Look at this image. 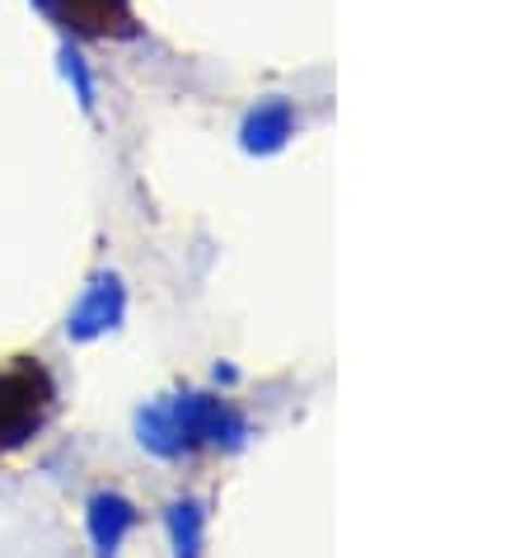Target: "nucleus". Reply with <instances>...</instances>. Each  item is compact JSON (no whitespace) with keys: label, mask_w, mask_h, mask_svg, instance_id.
<instances>
[{"label":"nucleus","mask_w":529,"mask_h":558,"mask_svg":"<svg viewBox=\"0 0 529 558\" xmlns=\"http://www.w3.org/2000/svg\"><path fill=\"white\" fill-rule=\"evenodd\" d=\"M52 409V380L42 376V366L24 362L20 371L0 376V451L24 446L42 427V417Z\"/></svg>","instance_id":"obj_1"},{"label":"nucleus","mask_w":529,"mask_h":558,"mask_svg":"<svg viewBox=\"0 0 529 558\" xmlns=\"http://www.w3.org/2000/svg\"><path fill=\"white\" fill-rule=\"evenodd\" d=\"M66 28L85 38H127L132 34V0H52Z\"/></svg>","instance_id":"obj_2"}]
</instances>
